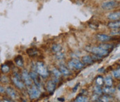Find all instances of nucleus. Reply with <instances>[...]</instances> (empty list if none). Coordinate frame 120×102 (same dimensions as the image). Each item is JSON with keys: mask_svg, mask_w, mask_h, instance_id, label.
I'll return each mask as SVG.
<instances>
[{"mask_svg": "<svg viewBox=\"0 0 120 102\" xmlns=\"http://www.w3.org/2000/svg\"><path fill=\"white\" fill-rule=\"evenodd\" d=\"M35 70H36L37 73H38L43 78H46L49 75L48 69L43 63L38 62L35 65Z\"/></svg>", "mask_w": 120, "mask_h": 102, "instance_id": "obj_2", "label": "nucleus"}, {"mask_svg": "<svg viewBox=\"0 0 120 102\" xmlns=\"http://www.w3.org/2000/svg\"><path fill=\"white\" fill-rule=\"evenodd\" d=\"M58 53L56 55V58L58 60H60V59H63L65 56V55L63 54V53H61V52H58Z\"/></svg>", "mask_w": 120, "mask_h": 102, "instance_id": "obj_26", "label": "nucleus"}, {"mask_svg": "<svg viewBox=\"0 0 120 102\" xmlns=\"http://www.w3.org/2000/svg\"><path fill=\"white\" fill-rule=\"evenodd\" d=\"M110 97H109L108 96H104L102 97V100L101 101H103V102H109L110 100H109V99H110Z\"/></svg>", "mask_w": 120, "mask_h": 102, "instance_id": "obj_27", "label": "nucleus"}, {"mask_svg": "<svg viewBox=\"0 0 120 102\" xmlns=\"http://www.w3.org/2000/svg\"><path fill=\"white\" fill-rule=\"evenodd\" d=\"M94 92L96 95H100L103 92V90L100 87L99 85H97V86H95L94 87Z\"/></svg>", "mask_w": 120, "mask_h": 102, "instance_id": "obj_18", "label": "nucleus"}, {"mask_svg": "<svg viewBox=\"0 0 120 102\" xmlns=\"http://www.w3.org/2000/svg\"><path fill=\"white\" fill-rule=\"evenodd\" d=\"M117 88H118V90H120V84L117 86Z\"/></svg>", "mask_w": 120, "mask_h": 102, "instance_id": "obj_32", "label": "nucleus"}, {"mask_svg": "<svg viewBox=\"0 0 120 102\" xmlns=\"http://www.w3.org/2000/svg\"><path fill=\"white\" fill-rule=\"evenodd\" d=\"M103 92L105 94H112L115 92V88H112V87H110V86L107 87H104L103 89Z\"/></svg>", "mask_w": 120, "mask_h": 102, "instance_id": "obj_15", "label": "nucleus"}, {"mask_svg": "<svg viewBox=\"0 0 120 102\" xmlns=\"http://www.w3.org/2000/svg\"><path fill=\"white\" fill-rule=\"evenodd\" d=\"M55 89H56V83H55V82L53 81H52V80L49 81L47 82V91L49 93L52 94L54 92Z\"/></svg>", "mask_w": 120, "mask_h": 102, "instance_id": "obj_7", "label": "nucleus"}, {"mask_svg": "<svg viewBox=\"0 0 120 102\" xmlns=\"http://www.w3.org/2000/svg\"><path fill=\"white\" fill-rule=\"evenodd\" d=\"M10 70V68L7 65H1V71L3 73H7Z\"/></svg>", "mask_w": 120, "mask_h": 102, "instance_id": "obj_23", "label": "nucleus"}, {"mask_svg": "<svg viewBox=\"0 0 120 102\" xmlns=\"http://www.w3.org/2000/svg\"><path fill=\"white\" fill-rule=\"evenodd\" d=\"M104 81H105V84L108 86H111V85H112V78L110 76H106L104 79Z\"/></svg>", "mask_w": 120, "mask_h": 102, "instance_id": "obj_20", "label": "nucleus"}, {"mask_svg": "<svg viewBox=\"0 0 120 102\" xmlns=\"http://www.w3.org/2000/svg\"><path fill=\"white\" fill-rule=\"evenodd\" d=\"M111 34H112V35H119V34H120V31L114 30V31H111Z\"/></svg>", "mask_w": 120, "mask_h": 102, "instance_id": "obj_28", "label": "nucleus"}, {"mask_svg": "<svg viewBox=\"0 0 120 102\" xmlns=\"http://www.w3.org/2000/svg\"><path fill=\"white\" fill-rule=\"evenodd\" d=\"M6 92H7L8 94L12 99H15V98L16 97V93H15V90H14L12 87H7V88H6Z\"/></svg>", "mask_w": 120, "mask_h": 102, "instance_id": "obj_12", "label": "nucleus"}, {"mask_svg": "<svg viewBox=\"0 0 120 102\" xmlns=\"http://www.w3.org/2000/svg\"><path fill=\"white\" fill-rule=\"evenodd\" d=\"M60 49H61V46L60 45H53L52 47V51L54 53L60 52Z\"/></svg>", "mask_w": 120, "mask_h": 102, "instance_id": "obj_21", "label": "nucleus"}, {"mask_svg": "<svg viewBox=\"0 0 120 102\" xmlns=\"http://www.w3.org/2000/svg\"><path fill=\"white\" fill-rule=\"evenodd\" d=\"M39 87L36 85H32L31 88H29L28 92L29 94V97L31 99H38L40 95V91L38 89Z\"/></svg>", "mask_w": 120, "mask_h": 102, "instance_id": "obj_3", "label": "nucleus"}, {"mask_svg": "<svg viewBox=\"0 0 120 102\" xmlns=\"http://www.w3.org/2000/svg\"><path fill=\"white\" fill-rule=\"evenodd\" d=\"M79 86V83H77L76 85L74 87V89H73V92H76V91L77 90V87H78Z\"/></svg>", "mask_w": 120, "mask_h": 102, "instance_id": "obj_29", "label": "nucleus"}, {"mask_svg": "<svg viewBox=\"0 0 120 102\" xmlns=\"http://www.w3.org/2000/svg\"><path fill=\"white\" fill-rule=\"evenodd\" d=\"M75 102H87V98L85 97V96H83V95H80L79 97H77L75 99Z\"/></svg>", "mask_w": 120, "mask_h": 102, "instance_id": "obj_19", "label": "nucleus"}, {"mask_svg": "<svg viewBox=\"0 0 120 102\" xmlns=\"http://www.w3.org/2000/svg\"><path fill=\"white\" fill-rule=\"evenodd\" d=\"M68 65L70 68H73V69H81L84 67V64L76 58H74L71 60H70L69 62Z\"/></svg>", "mask_w": 120, "mask_h": 102, "instance_id": "obj_4", "label": "nucleus"}, {"mask_svg": "<svg viewBox=\"0 0 120 102\" xmlns=\"http://www.w3.org/2000/svg\"><path fill=\"white\" fill-rule=\"evenodd\" d=\"M117 3L115 1H107V2H104L102 4V8L105 10H110L114 8H115L116 6H117Z\"/></svg>", "mask_w": 120, "mask_h": 102, "instance_id": "obj_6", "label": "nucleus"}, {"mask_svg": "<svg viewBox=\"0 0 120 102\" xmlns=\"http://www.w3.org/2000/svg\"><path fill=\"white\" fill-rule=\"evenodd\" d=\"M97 39L101 42H107V41H109L110 40V37L107 35H105V34H97Z\"/></svg>", "mask_w": 120, "mask_h": 102, "instance_id": "obj_9", "label": "nucleus"}, {"mask_svg": "<svg viewBox=\"0 0 120 102\" xmlns=\"http://www.w3.org/2000/svg\"><path fill=\"white\" fill-rule=\"evenodd\" d=\"M60 71L61 72V73L65 76H68L70 74V71L69 70V69L67 67H65V65H60Z\"/></svg>", "mask_w": 120, "mask_h": 102, "instance_id": "obj_14", "label": "nucleus"}, {"mask_svg": "<svg viewBox=\"0 0 120 102\" xmlns=\"http://www.w3.org/2000/svg\"><path fill=\"white\" fill-rule=\"evenodd\" d=\"M4 92V87L2 86H1V93H2Z\"/></svg>", "mask_w": 120, "mask_h": 102, "instance_id": "obj_31", "label": "nucleus"}, {"mask_svg": "<svg viewBox=\"0 0 120 102\" xmlns=\"http://www.w3.org/2000/svg\"><path fill=\"white\" fill-rule=\"evenodd\" d=\"M108 18L111 20H117L120 18V11L112 12L108 15Z\"/></svg>", "mask_w": 120, "mask_h": 102, "instance_id": "obj_8", "label": "nucleus"}, {"mask_svg": "<svg viewBox=\"0 0 120 102\" xmlns=\"http://www.w3.org/2000/svg\"><path fill=\"white\" fill-rule=\"evenodd\" d=\"M103 81H104V79H103L102 76H97V80H96L97 85H99V86L102 85L103 83Z\"/></svg>", "mask_w": 120, "mask_h": 102, "instance_id": "obj_22", "label": "nucleus"}, {"mask_svg": "<svg viewBox=\"0 0 120 102\" xmlns=\"http://www.w3.org/2000/svg\"><path fill=\"white\" fill-rule=\"evenodd\" d=\"M22 79L25 82V84L27 86L31 85V84H32V79H31V77L30 76V74H29L26 70H24L22 72Z\"/></svg>", "mask_w": 120, "mask_h": 102, "instance_id": "obj_5", "label": "nucleus"}, {"mask_svg": "<svg viewBox=\"0 0 120 102\" xmlns=\"http://www.w3.org/2000/svg\"><path fill=\"white\" fill-rule=\"evenodd\" d=\"M12 80H13V83L16 85L18 88H19V89H23V88L24 87V83L19 80V79H18L17 77L14 76V77L12 78Z\"/></svg>", "mask_w": 120, "mask_h": 102, "instance_id": "obj_10", "label": "nucleus"}, {"mask_svg": "<svg viewBox=\"0 0 120 102\" xmlns=\"http://www.w3.org/2000/svg\"><path fill=\"white\" fill-rule=\"evenodd\" d=\"M82 61L85 64H92L94 62L91 56H83V58H82Z\"/></svg>", "mask_w": 120, "mask_h": 102, "instance_id": "obj_13", "label": "nucleus"}, {"mask_svg": "<svg viewBox=\"0 0 120 102\" xmlns=\"http://www.w3.org/2000/svg\"><path fill=\"white\" fill-rule=\"evenodd\" d=\"M58 101H60V102H64V101H65V99H64L63 98H58Z\"/></svg>", "mask_w": 120, "mask_h": 102, "instance_id": "obj_30", "label": "nucleus"}, {"mask_svg": "<svg viewBox=\"0 0 120 102\" xmlns=\"http://www.w3.org/2000/svg\"><path fill=\"white\" fill-rule=\"evenodd\" d=\"M86 50L88 52L92 53L94 54H96L99 56H106L108 53V51L105 50L101 47H91V46H87L86 47Z\"/></svg>", "mask_w": 120, "mask_h": 102, "instance_id": "obj_1", "label": "nucleus"}, {"mask_svg": "<svg viewBox=\"0 0 120 102\" xmlns=\"http://www.w3.org/2000/svg\"><path fill=\"white\" fill-rule=\"evenodd\" d=\"M108 26L111 28V29H119L120 28V21H115V22H111L108 23Z\"/></svg>", "mask_w": 120, "mask_h": 102, "instance_id": "obj_11", "label": "nucleus"}, {"mask_svg": "<svg viewBox=\"0 0 120 102\" xmlns=\"http://www.w3.org/2000/svg\"><path fill=\"white\" fill-rule=\"evenodd\" d=\"M113 76L115 78H120V69H117L115 72H113Z\"/></svg>", "mask_w": 120, "mask_h": 102, "instance_id": "obj_25", "label": "nucleus"}, {"mask_svg": "<svg viewBox=\"0 0 120 102\" xmlns=\"http://www.w3.org/2000/svg\"><path fill=\"white\" fill-rule=\"evenodd\" d=\"M15 62L17 64L18 66L19 67H22L24 65V62H23V59L22 57L21 56H18L15 58Z\"/></svg>", "mask_w": 120, "mask_h": 102, "instance_id": "obj_16", "label": "nucleus"}, {"mask_svg": "<svg viewBox=\"0 0 120 102\" xmlns=\"http://www.w3.org/2000/svg\"><path fill=\"white\" fill-rule=\"evenodd\" d=\"M99 47H101V48H103L105 50H108V49H110L112 48V46L109 44H103V45H101Z\"/></svg>", "mask_w": 120, "mask_h": 102, "instance_id": "obj_24", "label": "nucleus"}, {"mask_svg": "<svg viewBox=\"0 0 120 102\" xmlns=\"http://www.w3.org/2000/svg\"><path fill=\"white\" fill-rule=\"evenodd\" d=\"M52 72H53V75L55 76V77L56 78V79H58L59 77H60V76H61V72L60 71V69H56V68H53V69H52Z\"/></svg>", "mask_w": 120, "mask_h": 102, "instance_id": "obj_17", "label": "nucleus"}]
</instances>
